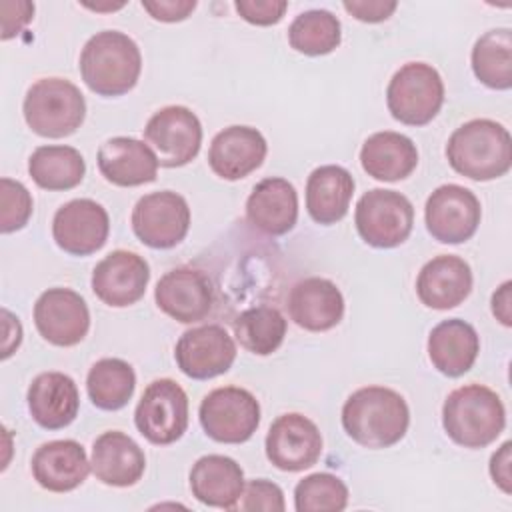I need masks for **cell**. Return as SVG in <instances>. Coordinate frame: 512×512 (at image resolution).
Returning a JSON list of instances; mask_svg holds the SVG:
<instances>
[{
    "label": "cell",
    "mask_w": 512,
    "mask_h": 512,
    "mask_svg": "<svg viewBox=\"0 0 512 512\" xmlns=\"http://www.w3.org/2000/svg\"><path fill=\"white\" fill-rule=\"evenodd\" d=\"M268 152L266 138L252 126H228L220 130L208 150V164L222 180H240L262 166Z\"/></svg>",
    "instance_id": "obj_19"
},
{
    "label": "cell",
    "mask_w": 512,
    "mask_h": 512,
    "mask_svg": "<svg viewBox=\"0 0 512 512\" xmlns=\"http://www.w3.org/2000/svg\"><path fill=\"white\" fill-rule=\"evenodd\" d=\"M28 410L34 422L46 430H60L74 422L80 394L74 380L64 372H42L28 386Z\"/></svg>",
    "instance_id": "obj_24"
},
{
    "label": "cell",
    "mask_w": 512,
    "mask_h": 512,
    "mask_svg": "<svg viewBox=\"0 0 512 512\" xmlns=\"http://www.w3.org/2000/svg\"><path fill=\"white\" fill-rule=\"evenodd\" d=\"M348 504V486L330 472H316L302 478L294 488L298 512H340Z\"/></svg>",
    "instance_id": "obj_36"
},
{
    "label": "cell",
    "mask_w": 512,
    "mask_h": 512,
    "mask_svg": "<svg viewBox=\"0 0 512 512\" xmlns=\"http://www.w3.org/2000/svg\"><path fill=\"white\" fill-rule=\"evenodd\" d=\"M442 426L458 446L484 448L502 434L506 410L500 396L488 386L466 384L444 400Z\"/></svg>",
    "instance_id": "obj_4"
},
{
    "label": "cell",
    "mask_w": 512,
    "mask_h": 512,
    "mask_svg": "<svg viewBox=\"0 0 512 512\" xmlns=\"http://www.w3.org/2000/svg\"><path fill=\"white\" fill-rule=\"evenodd\" d=\"M266 456L284 472H300L314 466L322 454L318 426L298 412L278 416L266 434Z\"/></svg>",
    "instance_id": "obj_13"
},
{
    "label": "cell",
    "mask_w": 512,
    "mask_h": 512,
    "mask_svg": "<svg viewBox=\"0 0 512 512\" xmlns=\"http://www.w3.org/2000/svg\"><path fill=\"white\" fill-rule=\"evenodd\" d=\"M198 418L212 440L242 444L252 438L260 424V404L246 388L222 386L202 398Z\"/></svg>",
    "instance_id": "obj_8"
},
{
    "label": "cell",
    "mask_w": 512,
    "mask_h": 512,
    "mask_svg": "<svg viewBox=\"0 0 512 512\" xmlns=\"http://www.w3.org/2000/svg\"><path fill=\"white\" fill-rule=\"evenodd\" d=\"M286 508L284 504V492L278 484L266 480V478H256L244 484L242 496L236 504L234 510H272V512H282Z\"/></svg>",
    "instance_id": "obj_38"
},
{
    "label": "cell",
    "mask_w": 512,
    "mask_h": 512,
    "mask_svg": "<svg viewBox=\"0 0 512 512\" xmlns=\"http://www.w3.org/2000/svg\"><path fill=\"white\" fill-rule=\"evenodd\" d=\"M410 424V410L402 394L386 386H364L342 406L346 434L364 448H390L400 442Z\"/></svg>",
    "instance_id": "obj_1"
},
{
    "label": "cell",
    "mask_w": 512,
    "mask_h": 512,
    "mask_svg": "<svg viewBox=\"0 0 512 512\" xmlns=\"http://www.w3.org/2000/svg\"><path fill=\"white\" fill-rule=\"evenodd\" d=\"M0 230L4 234L24 228L32 216V196L28 188L12 178L0 180Z\"/></svg>",
    "instance_id": "obj_37"
},
{
    "label": "cell",
    "mask_w": 512,
    "mask_h": 512,
    "mask_svg": "<svg viewBox=\"0 0 512 512\" xmlns=\"http://www.w3.org/2000/svg\"><path fill=\"white\" fill-rule=\"evenodd\" d=\"M38 334L54 346H74L84 340L90 328L86 300L70 288H48L34 304Z\"/></svg>",
    "instance_id": "obj_14"
},
{
    "label": "cell",
    "mask_w": 512,
    "mask_h": 512,
    "mask_svg": "<svg viewBox=\"0 0 512 512\" xmlns=\"http://www.w3.org/2000/svg\"><path fill=\"white\" fill-rule=\"evenodd\" d=\"M474 76L488 88L508 90L512 86V30L492 28L472 48Z\"/></svg>",
    "instance_id": "obj_33"
},
{
    "label": "cell",
    "mask_w": 512,
    "mask_h": 512,
    "mask_svg": "<svg viewBox=\"0 0 512 512\" xmlns=\"http://www.w3.org/2000/svg\"><path fill=\"white\" fill-rule=\"evenodd\" d=\"M136 388L134 368L122 358H102L92 364L86 376V390L100 410L124 408Z\"/></svg>",
    "instance_id": "obj_32"
},
{
    "label": "cell",
    "mask_w": 512,
    "mask_h": 512,
    "mask_svg": "<svg viewBox=\"0 0 512 512\" xmlns=\"http://www.w3.org/2000/svg\"><path fill=\"white\" fill-rule=\"evenodd\" d=\"M148 280V262L128 250L110 252L92 270L94 294L112 308H126L138 302L146 292Z\"/></svg>",
    "instance_id": "obj_17"
},
{
    "label": "cell",
    "mask_w": 512,
    "mask_h": 512,
    "mask_svg": "<svg viewBox=\"0 0 512 512\" xmlns=\"http://www.w3.org/2000/svg\"><path fill=\"white\" fill-rule=\"evenodd\" d=\"M482 208L476 194L460 184H442L426 200L424 220L430 236L442 244L470 240L480 224Z\"/></svg>",
    "instance_id": "obj_12"
},
{
    "label": "cell",
    "mask_w": 512,
    "mask_h": 512,
    "mask_svg": "<svg viewBox=\"0 0 512 512\" xmlns=\"http://www.w3.org/2000/svg\"><path fill=\"white\" fill-rule=\"evenodd\" d=\"M190 228V208L184 196L172 190L142 196L132 210V230L136 238L156 250L180 244Z\"/></svg>",
    "instance_id": "obj_11"
},
{
    "label": "cell",
    "mask_w": 512,
    "mask_h": 512,
    "mask_svg": "<svg viewBox=\"0 0 512 512\" xmlns=\"http://www.w3.org/2000/svg\"><path fill=\"white\" fill-rule=\"evenodd\" d=\"M196 0H142V8L160 22H180L186 20L194 8Z\"/></svg>",
    "instance_id": "obj_42"
},
{
    "label": "cell",
    "mask_w": 512,
    "mask_h": 512,
    "mask_svg": "<svg viewBox=\"0 0 512 512\" xmlns=\"http://www.w3.org/2000/svg\"><path fill=\"white\" fill-rule=\"evenodd\" d=\"M154 300L158 308L182 324L204 320L214 302L208 276L194 268L168 270L156 284Z\"/></svg>",
    "instance_id": "obj_18"
},
{
    "label": "cell",
    "mask_w": 512,
    "mask_h": 512,
    "mask_svg": "<svg viewBox=\"0 0 512 512\" xmlns=\"http://www.w3.org/2000/svg\"><path fill=\"white\" fill-rule=\"evenodd\" d=\"M354 224L366 244L374 248H396L412 232L414 206L396 190L374 188L360 196L354 210Z\"/></svg>",
    "instance_id": "obj_7"
},
{
    "label": "cell",
    "mask_w": 512,
    "mask_h": 512,
    "mask_svg": "<svg viewBox=\"0 0 512 512\" xmlns=\"http://www.w3.org/2000/svg\"><path fill=\"white\" fill-rule=\"evenodd\" d=\"M96 162L100 174L122 188L154 182L160 166L152 148L130 136L108 138L98 148Z\"/></svg>",
    "instance_id": "obj_21"
},
{
    "label": "cell",
    "mask_w": 512,
    "mask_h": 512,
    "mask_svg": "<svg viewBox=\"0 0 512 512\" xmlns=\"http://www.w3.org/2000/svg\"><path fill=\"white\" fill-rule=\"evenodd\" d=\"M92 464L86 450L76 440H52L42 444L32 456L34 480L50 492H70L78 488Z\"/></svg>",
    "instance_id": "obj_25"
},
{
    "label": "cell",
    "mask_w": 512,
    "mask_h": 512,
    "mask_svg": "<svg viewBox=\"0 0 512 512\" xmlns=\"http://www.w3.org/2000/svg\"><path fill=\"white\" fill-rule=\"evenodd\" d=\"M84 6L86 8H90V10H96V12H100V10H118V8H122L124 6V2H116V4H88V2H84Z\"/></svg>",
    "instance_id": "obj_45"
},
{
    "label": "cell",
    "mask_w": 512,
    "mask_h": 512,
    "mask_svg": "<svg viewBox=\"0 0 512 512\" xmlns=\"http://www.w3.org/2000/svg\"><path fill=\"white\" fill-rule=\"evenodd\" d=\"M510 448L512 442H504L490 458V476L494 480V484L504 492L510 494L512 492V476H510Z\"/></svg>",
    "instance_id": "obj_43"
},
{
    "label": "cell",
    "mask_w": 512,
    "mask_h": 512,
    "mask_svg": "<svg viewBox=\"0 0 512 512\" xmlns=\"http://www.w3.org/2000/svg\"><path fill=\"white\" fill-rule=\"evenodd\" d=\"M80 74L84 84L98 96H122L130 92L142 70L138 44L124 32L102 30L84 44L80 52Z\"/></svg>",
    "instance_id": "obj_3"
},
{
    "label": "cell",
    "mask_w": 512,
    "mask_h": 512,
    "mask_svg": "<svg viewBox=\"0 0 512 512\" xmlns=\"http://www.w3.org/2000/svg\"><path fill=\"white\" fill-rule=\"evenodd\" d=\"M144 140L164 168L192 162L202 144V124L186 106H164L144 126Z\"/></svg>",
    "instance_id": "obj_10"
},
{
    "label": "cell",
    "mask_w": 512,
    "mask_h": 512,
    "mask_svg": "<svg viewBox=\"0 0 512 512\" xmlns=\"http://www.w3.org/2000/svg\"><path fill=\"white\" fill-rule=\"evenodd\" d=\"M236 12L250 24L272 26L278 24L288 8L284 0H236Z\"/></svg>",
    "instance_id": "obj_39"
},
{
    "label": "cell",
    "mask_w": 512,
    "mask_h": 512,
    "mask_svg": "<svg viewBox=\"0 0 512 512\" xmlns=\"http://www.w3.org/2000/svg\"><path fill=\"white\" fill-rule=\"evenodd\" d=\"M2 12V40H10L16 36L34 16V4L26 0H4L0 2Z\"/></svg>",
    "instance_id": "obj_41"
},
{
    "label": "cell",
    "mask_w": 512,
    "mask_h": 512,
    "mask_svg": "<svg viewBox=\"0 0 512 512\" xmlns=\"http://www.w3.org/2000/svg\"><path fill=\"white\" fill-rule=\"evenodd\" d=\"M342 40L340 20L322 8L300 12L288 26L290 46L306 56H324L338 48Z\"/></svg>",
    "instance_id": "obj_35"
},
{
    "label": "cell",
    "mask_w": 512,
    "mask_h": 512,
    "mask_svg": "<svg viewBox=\"0 0 512 512\" xmlns=\"http://www.w3.org/2000/svg\"><path fill=\"white\" fill-rule=\"evenodd\" d=\"M190 490L206 506L234 510L244 490V472L236 460L222 454H208L194 462Z\"/></svg>",
    "instance_id": "obj_27"
},
{
    "label": "cell",
    "mask_w": 512,
    "mask_h": 512,
    "mask_svg": "<svg viewBox=\"0 0 512 512\" xmlns=\"http://www.w3.org/2000/svg\"><path fill=\"white\" fill-rule=\"evenodd\" d=\"M288 312L294 324L308 332H326L344 316V296L340 288L320 276L296 282L288 294Z\"/></svg>",
    "instance_id": "obj_20"
},
{
    "label": "cell",
    "mask_w": 512,
    "mask_h": 512,
    "mask_svg": "<svg viewBox=\"0 0 512 512\" xmlns=\"http://www.w3.org/2000/svg\"><path fill=\"white\" fill-rule=\"evenodd\" d=\"M448 164L478 182L504 176L512 166L510 132L496 120L474 118L458 126L446 144Z\"/></svg>",
    "instance_id": "obj_2"
},
{
    "label": "cell",
    "mask_w": 512,
    "mask_h": 512,
    "mask_svg": "<svg viewBox=\"0 0 512 512\" xmlns=\"http://www.w3.org/2000/svg\"><path fill=\"white\" fill-rule=\"evenodd\" d=\"M360 164L368 176L382 182H396L414 172L418 150L408 136L384 130L366 138L360 148Z\"/></svg>",
    "instance_id": "obj_30"
},
{
    "label": "cell",
    "mask_w": 512,
    "mask_h": 512,
    "mask_svg": "<svg viewBox=\"0 0 512 512\" xmlns=\"http://www.w3.org/2000/svg\"><path fill=\"white\" fill-rule=\"evenodd\" d=\"M342 6L356 20L370 22V24L388 20L394 14V10L398 8V4L394 0H346V2H342Z\"/></svg>",
    "instance_id": "obj_40"
},
{
    "label": "cell",
    "mask_w": 512,
    "mask_h": 512,
    "mask_svg": "<svg viewBox=\"0 0 512 512\" xmlns=\"http://www.w3.org/2000/svg\"><path fill=\"white\" fill-rule=\"evenodd\" d=\"M472 290V270L468 262L454 254L428 260L416 278L420 302L434 310H450L462 304Z\"/></svg>",
    "instance_id": "obj_22"
},
{
    "label": "cell",
    "mask_w": 512,
    "mask_h": 512,
    "mask_svg": "<svg viewBox=\"0 0 512 512\" xmlns=\"http://www.w3.org/2000/svg\"><path fill=\"white\" fill-rule=\"evenodd\" d=\"M480 352V338L472 324L460 318H448L436 324L428 336V358L432 366L448 376L466 374Z\"/></svg>",
    "instance_id": "obj_28"
},
{
    "label": "cell",
    "mask_w": 512,
    "mask_h": 512,
    "mask_svg": "<svg viewBox=\"0 0 512 512\" xmlns=\"http://www.w3.org/2000/svg\"><path fill=\"white\" fill-rule=\"evenodd\" d=\"M110 232V218L102 204L76 198L60 206L52 220V236L58 248L72 256H88L100 250Z\"/></svg>",
    "instance_id": "obj_16"
},
{
    "label": "cell",
    "mask_w": 512,
    "mask_h": 512,
    "mask_svg": "<svg viewBox=\"0 0 512 512\" xmlns=\"http://www.w3.org/2000/svg\"><path fill=\"white\" fill-rule=\"evenodd\" d=\"M510 288L512 282L506 280L494 294H492V314L504 326H512V312H510Z\"/></svg>",
    "instance_id": "obj_44"
},
{
    "label": "cell",
    "mask_w": 512,
    "mask_h": 512,
    "mask_svg": "<svg viewBox=\"0 0 512 512\" xmlns=\"http://www.w3.org/2000/svg\"><path fill=\"white\" fill-rule=\"evenodd\" d=\"M246 220L268 236L290 232L298 220V194L286 178L260 180L246 200Z\"/></svg>",
    "instance_id": "obj_23"
},
{
    "label": "cell",
    "mask_w": 512,
    "mask_h": 512,
    "mask_svg": "<svg viewBox=\"0 0 512 512\" xmlns=\"http://www.w3.org/2000/svg\"><path fill=\"white\" fill-rule=\"evenodd\" d=\"M178 368L192 380H210L230 370L236 360L232 336L218 324L186 330L174 348Z\"/></svg>",
    "instance_id": "obj_15"
},
{
    "label": "cell",
    "mask_w": 512,
    "mask_h": 512,
    "mask_svg": "<svg viewBox=\"0 0 512 512\" xmlns=\"http://www.w3.org/2000/svg\"><path fill=\"white\" fill-rule=\"evenodd\" d=\"M234 336L240 346L256 356L276 352L286 336V318L272 306H254L234 320Z\"/></svg>",
    "instance_id": "obj_34"
},
{
    "label": "cell",
    "mask_w": 512,
    "mask_h": 512,
    "mask_svg": "<svg viewBox=\"0 0 512 512\" xmlns=\"http://www.w3.org/2000/svg\"><path fill=\"white\" fill-rule=\"evenodd\" d=\"M22 112L30 130L38 136L64 138L82 126L86 100L80 88L66 78H40L28 88Z\"/></svg>",
    "instance_id": "obj_5"
},
{
    "label": "cell",
    "mask_w": 512,
    "mask_h": 512,
    "mask_svg": "<svg viewBox=\"0 0 512 512\" xmlns=\"http://www.w3.org/2000/svg\"><path fill=\"white\" fill-rule=\"evenodd\" d=\"M354 194L352 174L336 164H324L310 172L306 182V210L322 226L340 222Z\"/></svg>",
    "instance_id": "obj_29"
},
{
    "label": "cell",
    "mask_w": 512,
    "mask_h": 512,
    "mask_svg": "<svg viewBox=\"0 0 512 512\" xmlns=\"http://www.w3.org/2000/svg\"><path fill=\"white\" fill-rule=\"evenodd\" d=\"M134 424L152 444L166 446L180 440L188 428V396L184 388L170 378L150 382L134 410Z\"/></svg>",
    "instance_id": "obj_9"
},
{
    "label": "cell",
    "mask_w": 512,
    "mask_h": 512,
    "mask_svg": "<svg viewBox=\"0 0 512 512\" xmlns=\"http://www.w3.org/2000/svg\"><path fill=\"white\" fill-rule=\"evenodd\" d=\"M28 172L44 190H70L84 180L86 162L72 146H38L30 160Z\"/></svg>",
    "instance_id": "obj_31"
},
{
    "label": "cell",
    "mask_w": 512,
    "mask_h": 512,
    "mask_svg": "<svg viewBox=\"0 0 512 512\" xmlns=\"http://www.w3.org/2000/svg\"><path fill=\"white\" fill-rule=\"evenodd\" d=\"M444 82L426 62H406L388 82L386 106L394 120L406 126L428 124L442 108Z\"/></svg>",
    "instance_id": "obj_6"
},
{
    "label": "cell",
    "mask_w": 512,
    "mask_h": 512,
    "mask_svg": "<svg viewBox=\"0 0 512 512\" xmlns=\"http://www.w3.org/2000/svg\"><path fill=\"white\" fill-rule=\"evenodd\" d=\"M90 464L102 484L116 488L134 486L146 470L142 448L128 434L118 430L104 432L94 440Z\"/></svg>",
    "instance_id": "obj_26"
}]
</instances>
